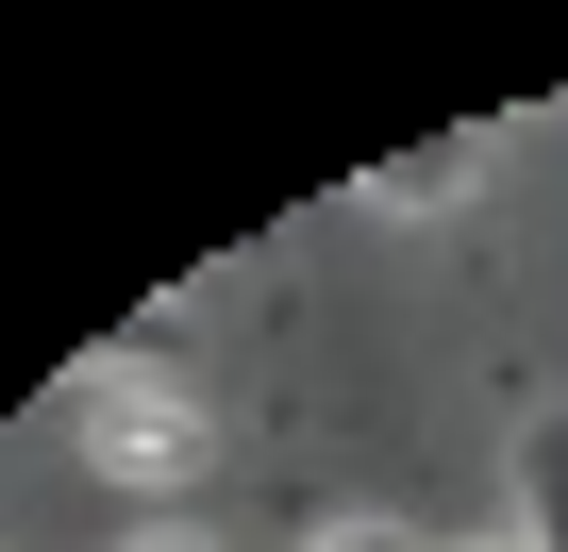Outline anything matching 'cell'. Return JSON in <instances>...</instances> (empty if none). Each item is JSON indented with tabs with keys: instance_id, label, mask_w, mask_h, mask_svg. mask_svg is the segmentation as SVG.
Returning a JSON list of instances; mask_svg holds the SVG:
<instances>
[{
	"instance_id": "obj_3",
	"label": "cell",
	"mask_w": 568,
	"mask_h": 552,
	"mask_svg": "<svg viewBox=\"0 0 568 552\" xmlns=\"http://www.w3.org/2000/svg\"><path fill=\"white\" fill-rule=\"evenodd\" d=\"M518 519H535V552H568V419L518 435Z\"/></svg>"
},
{
	"instance_id": "obj_6",
	"label": "cell",
	"mask_w": 568,
	"mask_h": 552,
	"mask_svg": "<svg viewBox=\"0 0 568 552\" xmlns=\"http://www.w3.org/2000/svg\"><path fill=\"white\" fill-rule=\"evenodd\" d=\"M501 552H535V535H501Z\"/></svg>"
},
{
	"instance_id": "obj_4",
	"label": "cell",
	"mask_w": 568,
	"mask_h": 552,
	"mask_svg": "<svg viewBox=\"0 0 568 552\" xmlns=\"http://www.w3.org/2000/svg\"><path fill=\"white\" fill-rule=\"evenodd\" d=\"M318 552H418V535H402V519H335Z\"/></svg>"
},
{
	"instance_id": "obj_1",
	"label": "cell",
	"mask_w": 568,
	"mask_h": 552,
	"mask_svg": "<svg viewBox=\"0 0 568 552\" xmlns=\"http://www.w3.org/2000/svg\"><path fill=\"white\" fill-rule=\"evenodd\" d=\"M68 419L101 435V469H118V485H151V469H201V419H184V385H151L134 352H118V369H84V385H68Z\"/></svg>"
},
{
	"instance_id": "obj_2",
	"label": "cell",
	"mask_w": 568,
	"mask_h": 552,
	"mask_svg": "<svg viewBox=\"0 0 568 552\" xmlns=\"http://www.w3.org/2000/svg\"><path fill=\"white\" fill-rule=\"evenodd\" d=\"M368 201H385V218H452V201H468V134H452V151H385Z\"/></svg>"
},
{
	"instance_id": "obj_5",
	"label": "cell",
	"mask_w": 568,
	"mask_h": 552,
	"mask_svg": "<svg viewBox=\"0 0 568 552\" xmlns=\"http://www.w3.org/2000/svg\"><path fill=\"white\" fill-rule=\"evenodd\" d=\"M134 552H201V535H134Z\"/></svg>"
}]
</instances>
